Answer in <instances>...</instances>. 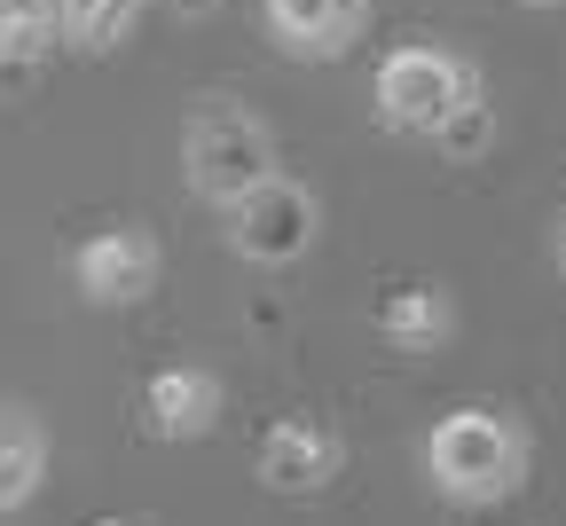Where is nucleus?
Here are the masks:
<instances>
[{"mask_svg":"<svg viewBox=\"0 0 566 526\" xmlns=\"http://www.w3.org/2000/svg\"><path fill=\"white\" fill-rule=\"evenodd\" d=\"M63 9V48H80V55H118L142 24V9L150 0H55Z\"/></svg>","mask_w":566,"mask_h":526,"instance_id":"12","label":"nucleus"},{"mask_svg":"<svg viewBox=\"0 0 566 526\" xmlns=\"http://www.w3.org/2000/svg\"><path fill=\"white\" fill-rule=\"evenodd\" d=\"M229 409V386L212 378L197 361H174V369H150V386H142V432L181 448V440H205Z\"/></svg>","mask_w":566,"mask_h":526,"instance_id":"8","label":"nucleus"},{"mask_svg":"<svg viewBox=\"0 0 566 526\" xmlns=\"http://www.w3.org/2000/svg\"><path fill=\"white\" fill-rule=\"evenodd\" d=\"M95 526H150V518H95Z\"/></svg>","mask_w":566,"mask_h":526,"instance_id":"16","label":"nucleus"},{"mask_svg":"<svg viewBox=\"0 0 566 526\" xmlns=\"http://www.w3.org/2000/svg\"><path fill=\"white\" fill-rule=\"evenodd\" d=\"M378 330H386L401 354H433V346H449V330H457V298H449L441 283H401V291H386Z\"/></svg>","mask_w":566,"mask_h":526,"instance_id":"9","label":"nucleus"},{"mask_svg":"<svg viewBox=\"0 0 566 526\" xmlns=\"http://www.w3.org/2000/svg\"><path fill=\"white\" fill-rule=\"evenodd\" d=\"M315 236H323V197L283 181V173L229 212V252L252 260V267H292V260L315 252Z\"/></svg>","mask_w":566,"mask_h":526,"instance_id":"4","label":"nucleus"},{"mask_svg":"<svg viewBox=\"0 0 566 526\" xmlns=\"http://www.w3.org/2000/svg\"><path fill=\"white\" fill-rule=\"evenodd\" d=\"M480 141H488V103H480L472 118H457V126L441 134V149H457V158H472V149H480Z\"/></svg>","mask_w":566,"mask_h":526,"instance_id":"13","label":"nucleus"},{"mask_svg":"<svg viewBox=\"0 0 566 526\" xmlns=\"http://www.w3.org/2000/svg\"><path fill=\"white\" fill-rule=\"evenodd\" d=\"M252 472H260V487L268 495H323L338 472H346V440L323 424V417H275L268 432H260V456H252Z\"/></svg>","mask_w":566,"mask_h":526,"instance_id":"6","label":"nucleus"},{"mask_svg":"<svg viewBox=\"0 0 566 526\" xmlns=\"http://www.w3.org/2000/svg\"><path fill=\"white\" fill-rule=\"evenodd\" d=\"M40 480H48V432H40V417L17 409V401H0V518L24 511L40 495Z\"/></svg>","mask_w":566,"mask_h":526,"instance_id":"10","label":"nucleus"},{"mask_svg":"<svg viewBox=\"0 0 566 526\" xmlns=\"http://www.w3.org/2000/svg\"><path fill=\"white\" fill-rule=\"evenodd\" d=\"M166 275V252L150 229H134V220H111V229H95L80 252H71V283H80L87 307H142V298L158 291Z\"/></svg>","mask_w":566,"mask_h":526,"instance_id":"5","label":"nucleus"},{"mask_svg":"<svg viewBox=\"0 0 566 526\" xmlns=\"http://www.w3.org/2000/svg\"><path fill=\"white\" fill-rule=\"evenodd\" d=\"M424 480L433 495L480 511V503H504L527 480V424L512 409H449L433 432H424Z\"/></svg>","mask_w":566,"mask_h":526,"instance_id":"1","label":"nucleus"},{"mask_svg":"<svg viewBox=\"0 0 566 526\" xmlns=\"http://www.w3.org/2000/svg\"><path fill=\"white\" fill-rule=\"evenodd\" d=\"M370 24V0H260V32L292 63H338Z\"/></svg>","mask_w":566,"mask_h":526,"instance_id":"7","label":"nucleus"},{"mask_svg":"<svg viewBox=\"0 0 566 526\" xmlns=\"http://www.w3.org/2000/svg\"><path fill=\"white\" fill-rule=\"evenodd\" d=\"M221 0H174V17H212Z\"/></svg>","mask_w":566,"mask_h":526,"instance_id":"15","label":"nucleus"},{"mask_svg":"<svg viewBox=\"0 0 566 526\" xmlns=\"http://www.w3.org/2000/svg\"><path fill=\"white\" fill-rule=\"evenodd\" d=\"M181 173H189V189H197L212 212H237L252 189L275 181V134H268V118L229 111V103L197 111V118L181 126Z\"/></svg>","mask_w":566,"mask_h":526,"instance_id":"3","label":"nucleus"},{"mask_svg":"<svg viewBox=\"0 0 566 526\" xmlns=\"http://www.w3.org/2000/svg\"><path fill=\"white\" fill-rule=\"evenodd\" d=\"M63 48V9L55 0H0V71H32Z\"/></svg>","mask_w":566,"mask_h":526,"instance_id":"11","label":"nucleus"},{"mask_svg":"<svg viewBox=\"0 0 566 526\" xmlns=\"http://www.w3.org/2000/svg\"><path fill=\"white\" fill-rule=\"evenodd\" d=\"M551 260H558V275H566V212H558V229H551Z\"/></svg>","mask_w":566,"mask_h":526,"instance_id":"14","label":"nucleus"},{"mask_svg":"<svg viewBox=\"0 0 566 526\" xmlns=\"http://www.w3.org/2000/svg\"><path fill=\"white\" fill-rule=\"evenodd\" d=\"M370 103L394 134H417V141H441L457 118L480 111V71L472 55L441 48V40H409L378 63V80H370Z\"/></svg>","mask_w":566,"mask_h":526,"instance_id":"2","label":"nucleus"}]
</instances>
